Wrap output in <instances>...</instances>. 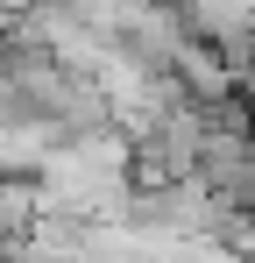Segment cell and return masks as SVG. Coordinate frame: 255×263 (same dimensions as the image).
I'll return each mask as SVG.
<instances>
[{"instance_id": "1", "label": "cell", "mask_w": 255, "mask_h": 263, "mask_svg": "<svg viewBox=\"0 0 255 263\" xmlns=\"http://www.w3.org/2000/svg\"><path fill=\"white\" fill-rule=\"evenodd\" d=\"M199 157H206V107L177 100L135 135V185H184L199 178Z\"/></svg>"}, {"instance_id": "2", "label": "cell", "mask_w": 255, "mask_h": 263, "mask_svg": "<svg viewBox=\"0 0 255 263\" xmlns=\"http://www.w3.org/2000/svg\"><path fill=\"white\" fill-rule=\"evenodd\" d=\"M42 214H50L42 178H14V171H0V249H7V242H22V235H36Z\"/></svg>"}]
</instances>
